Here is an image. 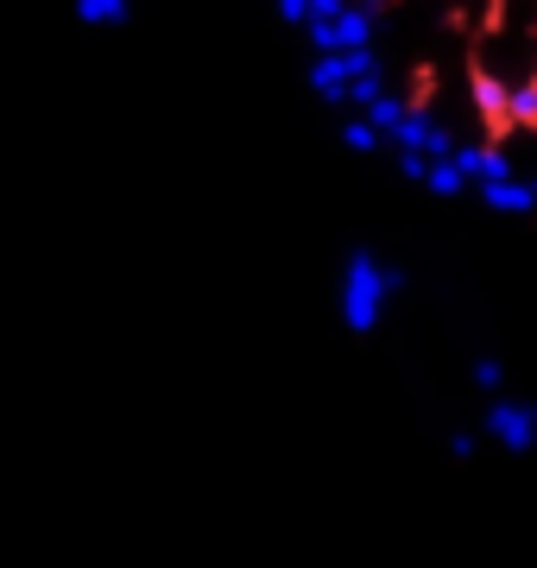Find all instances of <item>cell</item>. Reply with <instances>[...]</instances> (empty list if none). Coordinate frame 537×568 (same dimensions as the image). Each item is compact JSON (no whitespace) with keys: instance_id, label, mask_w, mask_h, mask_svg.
<instances>
[{"instance_id":"1","label":"cell","mask_w":537,"mask_h":568,"mask_svg":"<svg viewBox=\"0 0 537 568\" xmlns=\"http://www.w3.org/2000/svg\"><path fill=\"white\" fill-rule=\"evenodd\" d=\"M77 13H83V20H121V13H126V0H77Z\"/></svg>"}]
</instances>
